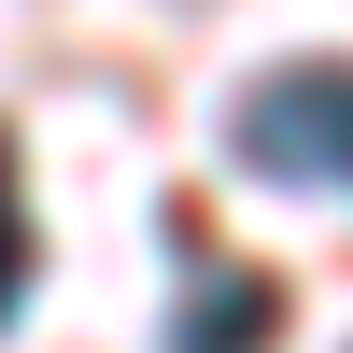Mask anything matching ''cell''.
<instances>
[{"label":"cell","instance_id":"cell-1","mask_svg":"<svg viewBox=\"0 0 353 353\" xmlns=\"http://www.w3.org/2000/svg\"><path fill=\"white\" fill-rule=\"evenodd\" d=\"M339 57H297V71H269L241 99V170H269V184H297V198H339L353 184V128H339Z\"/></svg>","mask_w":353,"mask_h":353},{"label":"cell","instance_id":"cell-2","mask_svg":"<svg viewBox=\"0 0 353 353\" xmlns=\"http://www.w3.org/2000/svg\"><path fill=\"white\" fill-rule=\"evenodd\" d=\"M283 339V283L269 269H198L170 311V353H269Z\"/></svg>","mask_w":353,"mask_h":353},{"label":"cell","instance_id":"cell-3","mask_svg":"<svg viewBox=\"0 0 353 353\" xmlns=\"http://www.w3.org/2000/svg\"><path fill=\"white\" fill-rule=\"evenodd\" d=\"M14 283H28V226H14V141H0V311H14Z\"/></svg>","mask_w":353,"mask_h":353}]
</instances>
